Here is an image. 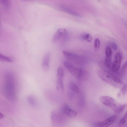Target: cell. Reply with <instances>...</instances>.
I'll use <instances>...</instances> for the list:
<instances>
[{
	"mask_svg": "<svg viewBox=\"0 0 127 127\" xmlns=\"http://www.w3.org/2000/svg\"><path fill=\"white\" fill-rule=\"evenodd\" d=\"M3 89L6 98L11 102H15L16 99L15 80L13 74L10 71H7L5 73Z\"/></svg>",
	"mask_w": 127,
	"mask_h": 127,
	"instance_id": "1",
	"label": "cell"
},
{
	"mask_svg": "<svg viewBox=\"0 0 127 127\" xmlns=\"http://www.w3.org/2000/svg\"><path fill=\"white\" fill-rule=\"evenodd\" d=\"M63 64L71 74L78 79L84 81L88 79L89 75L86 71L69 61H64Z\"/></svg>",
	"mask_w": 127,
	"mask_h": 127,
	"instance_id": "2",
	"label": "cell"
},
{
	"mask_svg": "<svg viewBox=\"0 0 127 127\" xmlns=\"http://www.w3.org/2000/svg\"><path fill=\"white\" fill-rule=\"evenodd\" d=\"M97 73L102 80L110 85L118 88L123 86V82L117 76L102 70H98Z\"/></svg>",
	"mask_w": 127,
	"mask_h": 127,
	"instance_id": "3",
	"label": "cell"
},
{
	"mask_svg": "<svg viewBox=\"0 0 127 127\" xmlns=\"http://www.w3.org/2000/svg\"><path fill=\"white\" fill-rule=\"evenodd\" d=\"M62 52L67 60L79 66L84 65L87 62V59L83 56L65 50H63Z\"/></svg>",
	"mask_w": 127,
	"mask_h": 127,
	"instance_id": "4",
	"label": "cell"
},
{
	"mask_svg": "<svg viewBox=\"0 0 127 127\" xmlns=\"http://www.w3.org/2000/svg\"><path fill=\"white\" fill-rule=\"evenodd\" d=\"M64 74L63 68L61 67H59L57 71L56 86L57 90L62 93H63L64 91L63 82Z\"/></svg>",
	"mask_w": 127,
	"mask_h": 127,
	"instance_id": "5",
	"label": "cell"
},
{
	"mask_svg": "<svg viewBox=\"0 0 127 127\" xmlns=\"http://www.w3.org/2000/svg\"><path fill=\"white\" fill-rule=\"evenodd\" d=\"M123 58V54L121 52H118L115 54L111 66V71L113 73L117 72L119 70Z\"/></svg>",
	"mask_w": 127,
	"mask_h": 127,
	"instance_id": "6",
	"label": "cell"
},
{
	"mask_svg": "<svg viewBox=\"0 0 127 127\" xmlns=\"http://www.w3.org/2000/svg\"><path fill=\"white\" fill-rule=\"evenodd\" d=\"M118 117L117 115H113L104 121L94 123L93 124V126L95 127H108L114 123Z\"/></svg>",
	"mask_w": 127,
	"mask_h": 127,
	"instance_id": "7",
	"label": "cell"
},
{
	"mask_svg": "<svg viewBox=\"0 0 127 127\" xmlns=\"http://www.w3.org/2000/svg\"><path fill=\"white\" fill-rule=\"evenodd\" d=\"M99 99L102 104L111 108L113 110L117 106L114 100L110 97L105 95L102 96L100 97Z\"/></svg>",
	"mask_w": 127,
	"mask_h": 127,
	"instance_id": "8",
	"label": "cell"
},
{
	"mask_svg": "<svg viewBox=\"0 0 127 127\" xmlns=\"http://www.w3.org/2000/svg\"><path fill=\"white\" fill-rule=\"evenodd\" d=\"M106 56L104 62L106 66L108 67L111 66V57L112 55V50L110 47L107 46L105 48Z\"/></svg>",
	"mask_w": 127,
	"mask_h": 127,
	"instance_id": "9",
	"label": "cell"
},
{
	"mask_svg": "<svg viewBox=\"0 0 127 127\" xmlns=\"http://www.w3.org/2000/svg\"><path fill=\"white\" fill-rule=\"evenodd\" d=\"M67 33V32L66 29L63 28L59 29L53 36L52 42L54 43L56 42L61 38L66 35Z\"/></svg>",
	"mask_w": 127,
	"mask_h": 127,
	"instance_id": "10",
	"label": "cell"
},
{
	"mask_svg": "<svg viewBox=\"0 0 127 127\" xmlns=\"http://www.w3.org/2000/svg\"><path fill=\"white\" fill-rule=\"evenodd\" d=\"M49 54H46L44 56L42 63V68L45 71H47L49 68V64L50 59Z\"/></svg>",
	"mask_w": 127,
	"mask_h": 127,
	"instance_id": "11",
	"label": "cell"
},
{
	"mask_svg": "<svg viewBox=\"0 0 127 127\" xmlns=\"http://www.w3.org/2000/svg\"><path fill=\"white\" fill-rule=\"evenodd\" d=\"M63 110L64 112L69 117L75 118L77 115V112L68 106H65Z\"/></svg>",
	"mask_w": 127,
	"mask_h": 127,
	"instance_id": "12",
	"label": "cell"
},
{
	"mask_svg": "<svg viewBox=\"0 0 127 127\" xmlns=\"http://www.w3.org/2000/svg\"><path fill=\"white\" fill-rule=\"evenodd\" d=\"M60 8L62 11L72 15L76 17H81V16L79 13L69 8L66 7L63 5H60Z\"/></svg>",
	"mask_w": 127,
	"mask_h": 127,
	"instance_id": "13",
	"label": "cell"
},
{
	"mask_svg": "<svg viewBox=\"0 0 127 127\" xmlns=\"http://www.w3.org/2000/svg\"><path fill=\"white\" fill-rule=\"evenodd\" d=\"M127 106V104H126L117 106L113 111L115 113L119 114L123 112Z\"/></svg>",
	"mask_w": 127,
	"mask_h": 127,
	"instance_id": "14",
	"label": "cell"
},
{
	"mask_svg": "<svg viewBox=\"0 0 127 127\" xmlns=\"http://www.w3.org/2000/svg\"><path fill=\"white\" fill-rule=\"evenodd\" d=\"M69 88L74 92L79 93L80 92V90L77 86L73 82H70L68 84Z\"/></svg>",
	"mask_w": 127,
	"mask_h": 127,
	"instance_id": "15",
	"label": "cell"
},
{
	"mask_svg": "<svg viewBox=\"0 0 127 127\" xmlns=\"http://www.w3.org/2000/svg\"><path fill=\"white\" fill-rule=\"evenodd\" d=\"M81 38L88 42H91L92 40V37L91 34L89 33H85L83 34L81 36Z\"/></svg>",
	"mask_w": 127,
	"mask_h": 127,
	"instance_id": "16",
	"label": "cell"
},
{
	"mask_svg": "<svg viewBox=\"0 0 127 127\" xmlns=\"http://www.w3.org/2000/svg\"><path fill=\"white\" fill-rule=\"evenodd\" d=\"M0 60L2 62H12V60L10 58L1 54H0Z\"/></svg>",
	"mask_w": 127,
	"mask_h": 127,
	"instance_id": "17",
	"label": "cell"
},
{
	"mask_svg": "<svg viewBox=\"0 0 127 127\" xmlns=\"http://www.w3.org/2000/svg\"><path fill=\"white\" fill-rule=\"evenodd\" d=\"M27 100L31 105L35 106L36 104V101L35 98L32 96L30 95L27 97Z\"/></svg>",
	"mask_w": 127,
	"mask_h": 127,
	"instance_id": "18",
	"label": "cell"
},
{
	"mask_svg": "<svg viewBox=\"0 0 127 127\" xmlns=\"http://www.w3.org/2000/svg\"><path fill=\"white\" fill-rule=\"evenodd\" d=\"M100 45V42L99 39L97 38L95 39L94 41V48L95 51L98 50L99 48Z\"/></svg>",
	"mask_w": 127,
	"mask_h": 127,
	"instance_id": "19",
	"label": "cell"
},
{
	"mask_svg": "<svg viewBox=\"0 0 127 127\" xmlns=\"http://www.w3.org/2000/svg\"><path fill=\"white\" fill-rule=\"evenodd\" d=\"M127 118V114L126 113L124 116L120 120L119 122V125H122L124 124L126 122Z\"/></svg>",
	"mask_w": 127,
	"mask_h": 127,
	"instance_id": "20",
	"label": "cell"
},
{
	"mask_svg": "<svg viewBox=\"0 0 127 127\" xmlns=\"http://www.w3.org/2000/svg\"><path fill=\"white\" fill-rule=\"evenodd\" d=\"M127 91V83L124 85L122 87L121 91V93L123 95H124Z\"/></svg>",
	"mask_w": 127,
	"mask_h": 127,
	"instance_id": "21",
	"label": "cell"
},
{
	"mask_svg": "<svg viewBox=\"0 0 127 127\" xmlns=\"http://www.w3.org/2000/svg\"><path fill=\"white\" fill-rule=\"evenodd\" d=\"M2 4L6 8H8L9 6V0H0Z\"/></svg>",
	"mask_w": 127,
	"mask_h": 127,
	"instance_id": "22",
	"label": "cell"
},
{
	"mask_svg": "<svg viewBox=\"0 0 127 127\" xmlns=\"http://www.w3.org/2000/svg\"><path fill=\"white\" fill-rule=\"evenodd\" d=\"M110 45L114 50H116L117 49V45L115 43L113 42H111L110 43Z\"/></svg>",
	"mask_w": 127,
	"mask_h": 127,
	"instance_id": "23",
	"label": "cell"
},
{
	"mask_svg": "<svg viewBox=\"0 0 127 127\" xmlns=\"http://www.w3.org/2000/svg\"><path fill=\"white\" fill-rule=\"evenodd\" d=\"M127 68V62H125L122 68V70L123 72H124Z\"/></svg>",
	"mask_w": 127,
	"mask_h": 127,
	"instance_id": "24",
	"label": "cell"
},
{
	"mask_svg": "<svg viewBox=\"0 0 127 127\" xmlns=\"http://www.w3.org/2000/svg\"><path fill=\"white\" fill-rule=\"evenodd\" d=\"M126 114H127V112L126 113Z\"/></svg>",
	"mask_w": 127,
	"mask_h": 127,
	"instance_id": "25",
	"label": "cell"
}]
</instances>
